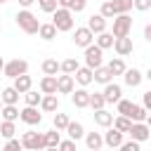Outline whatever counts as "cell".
I'll use <instances>...</instances> for the list:
<instances>
[{"label": "cell", "instance_id": "cell-1", "mask_svg": "<svg viewBox=\"0 0 151 151\" xmlns=\"http://www.w3.org/2000/svg\"><path fill=\"white\" fill-rule=\"evenodd\" d=\"M14 21H17L19 31H24L26 35H35L40 31V21H38V17L31 9H19L17 17H14Z\"/></svg>", "mask_w": 151, "mask_h": 151}, {"label": "cell", "instance_id": "cell-2", "mask_svg": "<svg viewBox=\"0 0 151 151\" xmlns=\"http://www.w3.org/2000/svg\"><path fill=\"white\" fill-rule=\"evenodd\" d=\"M21 144H24L26 151H45V149H47V144H45V132H33V130H28V132L21 134Z\"/></svg>", "mask_w": 151, "mask_h": 151}, {"label": "cell", "instance_id": "cell-3", "mask_svg": "<svg viewBox=\"0 0 151 151\" xmlns=\"http://www.w3.org/2000/svg\"><path fill=\"white\" fill-rule=\"evenodd\" d=\"M52 24H54V26H57V31H61V33L73 31V24H76L73 12H71V9H64V7H59V9L52 14Z\"/></svg>", "mask_w": 151, "mask_h": 151}, {"label": "cell", "instance_id": "cell-4", "mask_svg": "<svg viewBox=\"0 0 151 151\" xmlns=\"http://www.w3.org/2000/svg\"><path fill=\"white\" fill-rule=\"evenodd\" d=\"M132 31V17L130 14H118L113 19V38H127Z\"/></svg>", "mask_w": 151, "mask_h": 151}, {"label": "cell", "instance_id": "cell-5", "mask_svg": "<svg viewBox=\"0 0 151 151\" xmlns=\"http://www.w3.org/2000/svg\"><path fill=\"white\" fill-rule=\"evenodd\" d=\"M7 78H19V76H26L28 73V61L26 59H9L7 64H5V71H2Z\"/></svg>", "mask_w": 151, "mask_h": 151}, {"label": "cell", "instance_id": "cell-6", "mask_svg": "<svg viewBox=\"0 0 151 151\" xmlns=\"http://www.w3.org/2000/svg\"><path fill=\"white\" fill-rule=\"evenodd\" d=\"M85 66H90L92 71L99 68V66H104V50L97 47V45L85 47Z\"/></svg>", "mask_w": 151, "mask_h": 151}, {"label": "cell", "instance_id": "cell-7", "mask_svg": "<svg viewBox=\"0 0 151 151\" xmlns=\"http://www.w3.org/2000/svg\"><path fill=\"white\" fill-rule=\"evenodd\" d=\"M73 45L76 47H90V45H94V33L87 28V26H80V28H76V33H73Z\"/></svg>", "mask_w": 151, "mask_h": 151}, {"label": "cell", "instance_id": "cell-8", "mask_svg": "<svg viewBox=\"0 0 151 151\" xmlns=\"http://www.w3.org/2000/svg\"><path fill=\"white\" fill-rule=\"evenodd\" d=\"M19 120L33 127V125H40V123H42V113L38 111V106H24V109H21Z\"/></svg>", "mask_w": 151, "mask_h": 151}, {"label": "cell", "instance_id": "cell-9", "mask_svg": "<svg viewBox=\"0 0 151 151\" xmlns=\"http://www.w3.org/2000/svg\"><path fill=\"white\" fill-rule=\"evenodd\" d=\"M130 139L132 142H146V139H151V127L146 125V123H132V127H130Z\"/></svg>", "mask_w": 151, "mask_h": 151}, {"label": "cell", "instance_id": "cell-10", "mask_svg": "<svg viewBox=\"0 0 151 151\" xmlns=\"http://www.w3.org/2000/svg\"><path fill=\"white\" fill-rule=\"evenodd\" d=\"M123 142H125V132H120V130H116V127H109V130L104 132V146H109V149H120Z\"/></svg>", "mask_w": 151, "mask_h": 151}, {"label": "cell", "instance_id": "cell-11", "mask_svg": "<svg viewBox=\"0 0 151 151\" xmlns=\"http://www.w3.org/2000/svg\"><path fill=\"white\" fill-rule=\"evenodd\" d=\"M76 92V78L73 76H57V94H73Z\"/></svg>", "mask_w": 151, "mask_h": 151}, {"label": "cell", "instance_id": "cell-12", "mask_svg": "<svg viewBox=\"0 0 151 151\" xmlns=\"http://www.w3.org/2000/svg\"><path fill=\"white\" fill-rule=\"evenodd\" d=\"M101 94H104L106 104H118V101L123 99V87H120L118 83H109V85H104Z\"/></svg>", "mask_w": 151, "mask_h": 151}, {"label": "cell", "instance_id": "cell-13", "mask_svg": "<svg viewBox=\"0 0 151 151\" xmlns=\"http://www.w3.org/2000/svg\"><path fill=\"white\" fill-rule=\"evenodd\" d=\"M113 50H116V54H118V57H127V54H132V52H134V42H132V38H130V35H127V38H116Z\"/></svg>", "mask_w": 151, "mask_h": 151}, {"label": "cell", "instance_id": "cell-14", "mask_svg": "<svg viewBox=\"0 0 151 151\" xmlns=\"http://www.w3.org/2000/svg\"><path fill=\"white\" fill-rule=\"evenodd\" d=\"M90 97H92V92H87V87H78L71 94V101H73L76 109H87L90 106Z\"/></svg>", "mask_w": 151, "mask_h": 151}, {"label": "cell", "instance_id": "cell-15", "mask_svg": "<svg viewBox=\"0 0 151 151\" xmlns=\"http://www.w3.org/2000/svg\"><path fill=\"white\" fill-rule=\"evenodd\" d=\"M76 83L80 85V87H87V85H92L94 83V71L90 68V66H80L78 71H76Z\"/></svg>", "mask_w": 151, "mask_h": 151}, {"label": "cell", "instance_id": "cell-16", "mask_svg": "<svg viewBox=\"0 0 151 151\" xmlns=\"http://www.w3.org/2000/svg\"><path fill=\"white\" fill-rule=\"evenodd\" d=\"M87 28H90L94 35H99V33H104V31H106V19L97 12V14H92V17L87 19Z\"/></svg>", "mask_w": 151, "mask_h": 151}, {"label": "cell", "instance_id": "cell-17", "mask_svg": "<svg viewBox=\"0 0 151 151\" xmlns=\"http://www.w3.org/2000/svg\"><path fill=\"white\" fill-rule=\"evenodd\" d=\"M123 80H125V85H127V87H139V85H142V80H144V73H142L139 68H127V71H125V76H123Z\"/></svg>", "mask_w": 151, "mask_h": 151}, {"label": "cell", "instance_id": "cell-18", "mask_svg": "<svg viewBox=\"0 0 151 151\" xmlns=\"http://www.w3.org/2000/svg\"><path fill=\"white\" fill-rule=\"evenodd\" d=\"M38 87H40V94H57V76H42Z\"/></svg>", "mask_w": 151, "mask_h": 151}, {"label": "cell", "instance_id": "cell-19", "mask_svg": "<svg viewBox=\"0 0 151 151\" xmlns=\"http://www.w3.org/2000/svg\"><path fill=\"white\" fill-rule=\"evenodd\" d=\"M40 111H45V113H57V111H59V97H57V94H42Z\"/></svg>", "mask_w": 151, "mask_h": 151}, {"label": "cell", "instance_id": "cell-20", "mask_svg": "<svg viewBox=\"0 0 151 151\" xmlns=\"http://www.w3.org/2000/svg\"><path fill=\"white\" fill-rule=\"evenodd\" d=\"M12 87H14V90H17V92H19L21 97H24V94H26V92H28V90L33 87V78H31L28 73H26V76H19V78H14Z\"/></svg>", "mask_w": 151, "mask_h": 151}, {"label": "cell", "instance_id": "cell-21", "mask_svg": "<svg viewBox=\"0 0 151 151\" xmlns=\"http://www.w3.org/2000/svg\"><path fill=\"white\" fill-rule=\"evenodd\" d=\"M85 146L90 151H97L104 146V134L101 132H85Z\"/></svg>", "mask_w": 151, "mask_h": 151}, {"label": "cell", "instance_id": "cell-22", "mask_svg": "<svg viewBox=\"0 0 151 151\" xmlns=\"http://www.w3.org/2000/svg\"><path fill=\"white\" fill-rule=\"evenodd\" d=\"M66 134H68V139H73V142L85 139V127H83V123L71 120V123H68V127H66Z\"/></svg>", "mask_w": 151, "mask_h": 151}, {"label": "cell", "instance_id": "cell-23", "mask_svg": "<svg viewBox=\"0 0 151 151\" xmlns=\"http://www.w3.org/2000/svg\"><path fill=\"white\" fill-rule=\"evenodd\" d=\"M113 42H116V38H113V33H111V31H104V33L94 35V45H97V47H101V50H111V47H113Z\"/></svg>", "mask_w": 151, "mask_h": 151}, {"label": "cell", "instance_id": "cell-24", "mask_svg": "<svg viewBox=\"0 0 151 151\" xmlns=\"http://www.w3.org/2000/svg\"><path fill=\"white\" fill-rule=\"evenodd\" d=\"M92 118H94V123H97L99 127H111V125H113V113H109L106 109L94 111V113H92Z\"/></svg>", "mask_w": 151, "mask_h": 151}, {"label": "cell", "instance_id": "cell-25", "mask_svg": "<svg viewBox=\"0 0 151 151\" xmlns=\"http://www.w3.org/2000/svg\"><path fill=\"white\" fill-rule=\"evenodd\" d=\"M57 33H59V31H57V26H54V24L50 21V24H40L38 38H42L45 42H50V40H54V38H57Z\"/></svg>", "mask_w": 151, "mask_h": 151}, {"label": "cell", "instance_id": "cell-26", "mask_svg": "<svg viewBox=\"0 0 151 151\" xmlns=\"http://www.w3.org/2000/svg\"><path fill=\"white\" fill-rule=\"evenodd\" d=\"M42 73L45 76H57V73H61V61H57V59H52V57H47L45 61H42Z\"/></svg>", "mask_w": 151, "mask_h": 151}, {"label": "cell", "instance_id": "cell-27", "mask_svg": "<svg viewBox=\"0 0 151 151\" xmlns=\"http://www.w3.org/2000/svg\"><path fill=\"white\" fill-rule=\"evenodd\" d=\"M94 83H99V85H109V83H113V73L109 71V66H99V68H94Z\"/></svg>", "mask_w": 151, "mask_h": 151}, {"label": "cell", "instance_id": "cell-28", "mask_svg": "<svg viewBox=\"0 0 151 151\" xmlns=\"http://www.w3.org/2000/svg\"><path fill=\"white\" fill-rule=\"evenodd\" d=\"M0 97H2V104H5V106H17V101H19V97H21V94L9 85V87H5V90L0 92Z\"/></svg>", "mask_w": 151, "mask_h": 151}, {"label": "cell", "instance_id": "cell-29", "mask_svg": "<svg viewBox=\"0 0 151 151\" xmlns=\"http://www.w3.org/2000/svg\"><path fill=\"white\" fill-rule=\"evenodd\" d=\"M127 118H130L132 123H146V118H149V111H146V109H144L142 104H134Z\"/></svg>", "mask_w": 151, "mask_h": 151}, {"label": "cell", "instance_id": "cell-30", "mask_svg": "<svg viewBox=\"0 0 151 151\" xmlns=\"http://www.w3.org/2000/svg\"><path fill=\"white\" fill-rule=\"evenodd\" d=\"M99 14L109 21V19H116L118 17V9H116V5H113V0H104L101 2V7H99Z\"/></svg>", "mask_w": 151, "mask_h": 151}, {"label": "cell", "instance_id": "cell-31", "mask_svg": "<svg viewBox=\"0 0 151 151\" xmlns=\"http://www.w3.org/2000/svg\"><path fill=\"white\" fill-rule=\"evenodd\" d=\"M109 71L113 73V76H125V71H127V66H125V61H123V57H113L109 64Z\"/></svg>", "mask_w": 151, "mask_h": 151}, {"label": "cell", "instance_id": "cell-32", "mask_svg": "<svg viewBox=\"0 0 151 151\" xmlns=\"http://www.w3.org/2000/svg\"><path fill=\"white\" fill-rule=\"evenodd\" d=\"M45 144H47V149L52 146V149H59V144H61V132L59 130H47L45 132Z\"/></svg>", "mask_w": 151, "mask_h": 151}, {"label": "cell", "instance_id": "cell-33", "mask_svg": "<svg viewBox=\"0 0 151 151\" xmlns=\"http://www.w3.org/2000/svg\"><path fill=\"white\" fill-rule=\"evenodd\" d=\"M52 123H54V130H59V132H66V127H68V123H71V118H68V113H54V118H52Z\"/></svg>", "mask_w": 151, "mask_h": 151}, {"label": "cell", "instance_id": "cell-34", "mask_svg": "<svg viewBox=\"0 0 151 151\" xmlns=\"http://www.w3.org/2000/svg\"><path fill=\"white\" fill-rule=\"evenodd\" d=\"M0 116H2V120H9V123H17V120H19V116H21V111H19L17 106H2V111H0Z\"/></svg>", "mask_w": 151, "mask_h": 151}, {"label": "cell", "instance_id": "cell-35", "mask_svg": "<svg viewBox=\"0 0 151 151\" xmlns=\"http://www.w3.org/2000/svg\"><path fill=\"white\" fill-rule=\"evenodd\" d=\"M80 68V64L73 59V57H68V59H64L61 61V73H66V76H76V71Z\"/></svg>", "mask_w": 151, "mask_h": 151}, {"label": "cell", "instance_id": "cell-36", "mask_svg": "<svg viewBox=\"0 0 151 151\" xmlns=\"http://www.w3.org/2000/svg\"><path fill=\"white\" fill-rule=\"evenodd\" d=\"M113 127L127 134V132H130V127H132V120H130L127 116H116V118H113Z\"/></svg>", "mask_w": 151, "mask_h": 151}, {"label": "cell", "instance_id": "cell-37", "mask_svg": "<svg viewBox=\"0 0 151 151\" xmlns=\"http://www.w3.org/2000/svg\"><path fill=\"white\" fill-rule=\"evenodd\" d=\"M104 106H106L104 94H101V92H92V97H90V109H92V111H101Z\"/></svg>", "mask_w": 151, "mask_h": 151}, {"label": "cell", "instance_id": "cell-38", "mask_svg": "<svg viewBox=\"0 0 151 151\" xmlns=\"http://www.w3.org/2000/svg\"><path fill=\"white\" fill-rule=\"evenodd\" d=\"M0 134H2L5 139H14V134H17V125L9 123V120H2V123H0Z\"/></svg>", "mask_w": 151, "mask_h": 151}, {"label": "cell", "instance_id": "cell-39", "mask_svg": "<svg viewBox=\"0 0 151 151\" xmlns=\"http://www.w3.org/2000/svg\"><path fill=\"white\" fill-rule=\"evenodd\" d=\"M24 101H26V106H40V101H42V94H38L35 90H28V92L24 94Z\"/></svg>", "mask_w": 151, "mask_h": 151}, {"label": "cell", "instance_id": "cell-40", "mask_svg": "<svg viewBox=\"0 0 151 151\" xmlns=\"http://www.w3.org/2000/svg\"><path fill=\"white\" fill-rule=\"evenodd\" d=\"M38 7L45 12V14H54L59 9V2L57 0H38Z\"/></svg>", "mask_w": 151, "mask_h": 151}, {"label": "cell", "instance_id": "cell-41", "mask_svg": "<svg viewBox=\"0 0 151 151\" xmlns=\"http://www.w3.org/2000/svg\"><path fill=\"white\" fill-rule=\"evenodd\" d=\"M113 5H116V9H118V14H127V12L134 7V0H113Z\"/></svg>", "mask_w": 151, "mask_h": 151}, {"label": "cell", "instance_id": "cell-42", "mask_svg": "<svg viewBox=\"0 0 151 151\" xmlns=\"http://www.w3.org/2000/svg\"><path fill=\"white\" fill-rule=\"evenodd\" d=\"M2 151H26V149H24L21 139H17V137H14V139H7V144L2 146Z\"/></svg>", "mask_w": 151, "mask_h": 151}, {"label": "cell", "instance_id": "cell-43", "mask_svg": "<svg viewBox=\"0 0 151 151\" xmlns=\"http://www.w3.org/2000/svg\"><path fill=\"white\" fill-rule=\"evenodd\" d=\"M132 101L130 99H120L118 101V116H130V111H132Z\"/></svg>", "mask_w": 151, "mask_h": 151}, {"label": "cell", "instance_id": "cell-44", "mask_svg": "<svg viewBox=\"0 0 151 151\" xmlns=\"http://www.w3.org/2000/svg\"><path fill=\"white\" fill-rule=\"evenodd\" d=\"M120 151H142V146H139V142H123L120 144Z\"/></svg>", "mask_w": 151, "mask_h": 151}, {"label": "cell", "instance_id": "cell-45", "mask_svg": "<svg viewBox=\"0 0 151 151\" xmlns=\"http://www.w3.org/2000/svg\"><path fill=\"white\" fill-rule=\"evenodd\" d=\"M85 7H87V0H73V5H71V12H73V14H80Z\"/></svg>", "mask_w": 151, "mask_h": 151}, {"label": "cell", "instance_id": "cell-46", "mask_svg": "<svg viewBox=\"0 0 151 151\" xmlns=\"http://www.w3.org/2000/svg\"><path fill=\"white\" fill-rule=\"evenodd\" d=\"M59 151H78V149H76V142H73V139H61Z\"/></svg>", "mask_w": 151, "mask_h": 151}, {"label": "cell", "instance_id": "cell-47", "mask_svg": "<svg viewBox=\"0 0 151 151\" xmlns=\"http://www.w3.org/2000/svg\"><path fill=\"white\" fill-rule=\"evenodd\" d=\"M134 9H137V12H146V9H151V0H134Z\"/></svg>", "mask_w": 151, "mask_h": 151}, {"label": "cell", "instance_id": "cell-48", "mask_svg": "<svg viewBox=\"0 0 151 151\" xmlns=\"http://www.w3.org/2000/svg\"><path fill=\"white\" fill-rule=\"evenodd\" d=\"M142 106H144V109H146V111L151 113V90L142 94Z\"/></svg>", "mask_w": 151, "mask_h": 151}, {"label": "cell", "instance_id": "cell-49", "mask_svg": "<svg viewBox=\"0 0 151 151\" xmlns=\"http://www.w3.org/2000/svg\"><path fill=\"white\" fill-rule=\"evenodd\" d=\"M144 40H146V42H151V24H146V26H144Z\"/></svg>", "mask_w": 151, "mask_h": 151}, {"label": "cell", "instance_id": "cell-50", "mask_svg": "<svg viewBox=\"0 0 151 151\" xmlns=\"http://www.w3.org/2000/svg\"><path fill=\"white\" fill-rule=\"evenodd\" d=\"M59 2V7H64V9H71V5H73V0H57Z\"/></svg>", "mask_w": 151, "mask_h": 151}, {"label": "cell", "instance_id": "cell-51", "mask_svg": "<svg viewBox=\"0 0 151 151\" xmlns=\"http://www.w3.org/2000/svg\"><path fill=\"white\" fill-rule=\"evenodd\" d=\"M33 2H38V0H19V5H21V9H28Z\"/></svg>", "mask_w": 151, "mask_h": 151}, {"label": "cell", "instance_id": "cell-52", "mask_svg": "<svg viewBox=\"0 0 151 151\" xmlns=\"http://www.w3.org/2000/svg\"><path fill=\"white\" fill-rule=\"evenodd\" d=\"M5 64H7V61H5V59H2V57H0V73H2V71H5Z\"/></svg>", "mask_w": 151, "mask_h": 151}, {"label": "cell", "instance_id": "cell-53", "mask_svg": "<svg viewBox=\"0 0 151 151\" xmlns=\"http://www.w3.org/2000/svg\"><path fill=\"white\" fill-rule=\"evenodd\" d=\"M144 78H146V80H149V83H151V68H149V71H146V73H144Z\"/></svg>", "mask_w": 151, "mask_h": 151}, {"label": "cell", "instance_id": "cell-54", "mask_svg": "<svg viewBox=\"0 0 151 151\" xmlns=\"http://www.w3.org/2000/svg\"><path fill=\"white\" fill-rule=\"evenodd\" d=\"M146 125H149V127H151V113H149V118H146Z\"/></svg>", "mask_w": 151, "mask_h": 151}, {"label": "cell", "instance_id": "cell-55", "mask_svg": "<svg viewBox=\"0 0 151 151\" xmlns=\"http://www.w3.org/2000/svg\"><path fill=\"white\" fill-rule=\"evenodd\" d=\"M45 151H59V149H52V146H50V149H45Z\"/></svg>", "mask_w": 151, "mask_h": 151}, {"label": "cell", "instance_id": "cell-56", "mask_svg": "<svg viewBox=\"0 0 151 151\" xmlns=\"http://www.w3.org/2000/svg\"><path fill=\"white\" fill-rule=\"evenodd\" d=\"M2 106H5V104H2V97H0V111H2Z\"/></svg>", "mask_w": 151, "mask_h": 151}, {"label": "cell", "instance_id": "cell-57", "mask_svg": "<svg viewBox=\"0 0 151 151\" xmlns=\"http://www.w3.org/2000/svg\"><path fill=\"white\" fill-rule=\"evenodd\" d=\"M5 2H9V0H0V5H5Z\"/></svg>", "mask_w": 151, "mask_h": 151}, {"label": "cell", "instance_id": "cell-58", "mask_svg": "<svg viewBox=\"0 0 151 151\" xmlns=\"http://www.w3.org/2000/svg\"><path fill=\"white\" fill-rule=\"evenodd\" d=\"M97 151H101V149H97Z\"/></svg>", "mask_w": 151, "mask_h": 151}, {"label": "cell", "instance_id": "cell-59", "mask_svg": "<svg viewBox=\"0 0 151 151\" xmlns=\"http://www.w3.org/2000/svg\"><path fill=\"white\" fill-rule=\"evenodd\" d=\"M0 151H2V149H0Z\"/></svg>", "mask_w": 151, "mask_h": 151}]
</instances>
